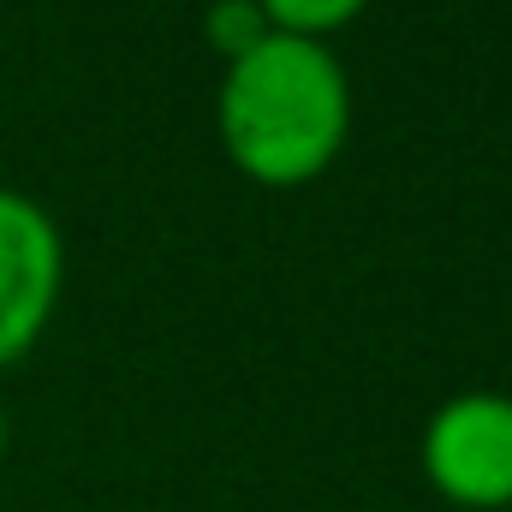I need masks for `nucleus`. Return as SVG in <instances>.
<instances>
[{
  "mask_svg": "<svg viewBox=\"0 0 512 512\" xmlns=\"http://www.w3.org/2000/svg\"><path fill=\"white\" fill-rule=\"evenodd\" d=\"M0 453H6V411H0Z\"/></svg>",
  "mask_w": 512,
  "mask_h": 512,
  "instance_id": "6",
  "label": "nucleus"
},
{
  "mask_svg": "<svg viewBox=\"0 0 512 512\" xmlns=\"http://www.w3.org/2000/svg\"><path fill=\"white\" fill-rule=\"evenodd\" d=\"M66 286V245L54 215L0 185V370L18 364L54 322Z\"/></svg>",
  "mask_w": 512,
  "mask_h": 512,
  "instance_id": "3",
  "label": "nucleus"
},
{
  "mask_svg": "<svg viewBox=\"0 0 512 512\" xmlns=\"http://www.w3.org/2000/svg\"><path fill=\"white\" fill-rule=\"evenodd\" d=\"M370 0H256V12L268 18V30L280 36H304V42H328L334 30H346Z\"/></svg>",
  "mask_w": 512,
  "mask_h": 512,
  "instance_id": "4",
  "label": "nucleus"
},
{
  "mask_svg": "<svg viewBox=\"0 0 512 512\" xmlns=\"http://www.w3.org/2000/svg\"><path fill=\"white\" fill-rule=\"evenodd\" d=\"M423 477L435 495L471 512L512 507V399L459 393L423 429Z\"/></svg>",
  "mask_w": 512,
  "mask_h": 512,
  "instance_id": "2",
  "label": "nucleus"
},
{
  "mask_svg": "<svg viewBox=\"0 0 512 512\" xmlns=\"http://www.w3.org/2000/svg\"><path fill=\"white\" fill-rule=\"evenodd\" d=\"M203 36H209V48L221 60H239V54H251L256 42L268 36V18L256 12V0H215L203 12Z\"/></svg>",
  "mask_w": 512,
  "mask_h": 512,
  "instance_id": "5",
  "label": "nucleus"
},
{
  "mask_svg": "<svg viewBox=\"0 0 512 512\" xmlns=\"http://www.w3.org/2000/svg\"><path fill=\"white\" fill-rule=\"evenodd\" d=\"M215 126L227 161L268 185L292 191L322 179L352 137V84L328 42L268 30L251 54L227 60Z\"/></svg>",
  "mask_w": 512,
  "mask_h": 512,
  "instance_id": "1",
  "label": "nucleus"
}]
</instances>
